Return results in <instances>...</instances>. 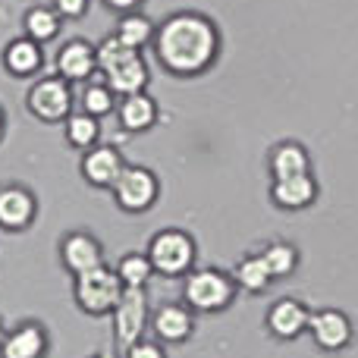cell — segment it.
Listing matches in <instances>:
<instances>
[{
	"mask_svg": "<svg viewBox=\"0 0 358 358\" xmlns=\"http://www.w3.org/2000/svg\"><path fill=\"white\" fill-rule=\"evenodd\" d=\"M155 54L176 79H195L208 73L220 57V29L198 10H179L155 31Z\"/></svg>",
	"mask_w": 358,
	"mask_h": 358,
	"instance_id": "obj_1",
	"label": "cell"
},
{
	"mask_svg": "<svg viewBox=\"0 0 358 358\" xmlns=\"http://www.w3.org/2000/svg\"><path fill=\"white\" fill-rule=\"evenodd\" d=\"M239 296L233 271L227 267H195L189 277H182V302L195 315H223Z\"/></svg>",
	"mask_w": 358,
	"mask_h": 358,
	"instance_id": "obj_2",
	"label": "cell"
},
{
	"mask_svg": "<svg viewBox=\"0 0 358 358\" xmlns=\"http://www.w3.org/2000/svg\"><path fill=\"white\" fill-rule=\"evenodd\" d=\"M148 261L155 267V277L182 280L198 267V242L189 229L164 227L148 239Z\"/></svg>",
	"mask_w": 358,
	"mask_h": 358,
	"instance_id": "obj_3",
	"label": "cell"
},
{
	"mask_svg": "<svg viewBox=\"0 0 358 358\" xmlns=\"http://www.w3.org/2000/svg\"><path fill=\"white\" fill-rule=\"evenodd\" d=\"M123 280L110 264H101L73 277V302L85 317H110L123 296Z\"/></svg>",
	"mask_w": 358,
	"mask_h": 358,
	"instance_id": "obj_4",
	"label": "cell"
},
{
	"mask_svg": "<svg viewBox=\"0 0 358 358\" xmlns=\"http://www.w3.org/2000/svg\"><path fill=\"white\" fill-rule=\"evenodd\" d=\"M110 195L123 214H148L161 201V179H157V173L151 167L126 164L117 185L110 189Z\"/></svg>",
	"mask_w": 358,
	"mask_h": 358,
	"instance_id": "obj_5",
	"label": "cell"
},
{
	"mask_svg": "<svg viewBox=\"0 0 358 358\" xmlns=\"http://www.w3.org/2000/svg\"><path fill=\"white\" fill-rule=\"evenodd\" d=\"M110 324H113V343H117L120 352L142 340L151 330L148 289H123V296H120L117 308L110 315Z\"/></svg>",
	"mask_w": 358,
	"mask_h": 358,
	"instance_id": "obj_6",
	"label": "cell"
},
{
	"mask_svg": "<svg viewBox=\"0 0 358 358\" xmlns=\"http://www.w3.org/2000/svg\"><path fill=\"white\" fill-rule=\"evenodd\" d=\"M308 336L321 352L336 355L355 346V321L349 311L343 308H315L308 321Z\"/></svg>",
	"mask_w": 358,
	"mask_h": 358,
	"instance_id": "obj_7",
	"label": "cell"
},
{
	"mask_svg": "<svg viewBox=\"0 0 358 358\" xmlns=\"http://www.w3.org/2000/svg\"><path fill=\"white\" fill-rule=\"evenodd\" d=\"M25 107L41 123H66L73 113V88L60 76H44L25 94Z\"/></svg>",
	"mask_w": 358,
	"mask_h": 358,
	"instance_id": "obj_8",
	"label": "cell"
},
{
	"mask_svg": "<svg viewBox=\"0 0 358 358\" xmlns=\"http://www.w3.org/2000/svg\"><path fill=\"white\" fill-rule=\"evenodd\" d=\"M57 255H60V267L69 277H79V273L107 264L104 242L94 233H88V229H69V233H63L60 242H57Z\"/></svg>",
	"mask_w": 358,
	"mask_h": 358,
	"instance_id": "obj_9",
	"label": "cell"
},
{
	"mask_svg": "<svg viewBox=\"0 0 358 358\" xmlns=\"http://www.w3.org/2000/svg\"><path fill=\"white\" fill-rule=\"evenodd\" d=\"M311 305L302 296H283L267 308L264 315V330L273 336L277 343H296L308 334V321H311Z\"/></svg>",
	"mask_w": 358,
	"mask_h": 358,
	"instance_id": "obj_10",
	"label": "cell"
},
{
	"mask_svg": "<svg viewBox=\"0 0 358 358\" xmlns=\"http://www.w3.org/2000/svg\"><path fill=\"white\" fill-rule=\"evenodd\" d=\"M198 334V315L185 302H161L151 308V336L164 346H185Z\"/></svg>",
	"mask_w": 358,
	"mask_h": 358,
	"instance_id": "obj_11",
	"label": "cell"
},
{
	"mask_svg": "<svg viewBox=\"0 0 358 358\" xmlns=\"http://www.w3.org/2000/svg\"><path fill=\"white\" fill-rule=\"evenodd\" d=\"M50 330L38 317H25L16 327H6L0 340V358H48L50 355Z\"/></svg>",
	"mask_w": 358,
	"mask_h": 358,
	"instance_id": "obj_12",
	"label": "cell"
},
{
	"mask_svg": "<svg viewBox=\"0 0 358 358\" xmlns=\"http://www.w3.org/2000/svg\"><path fill=\"white\" fill-rule=\"evenodd\" d=\"M38 220V195L22 182L0 185V229L3 233H25Z\"/></svg>",
	"mask_w": 358,
	"mask_h": 358,
	"instance_id": "obj_13",
	"label": "cell"
},
{
	"mask_svg": "<svg viewBox=\"0 0 358 358\" xmlns=\"http://www.w3.org/2000/svg\"><path fill=\"white\" fill-rule=\"evenodd\" d=\"M123 170H126V161H123V155H120V148H113V145H94V148L82 151L79 173L92 189L110 192Z\"/></svg>",
	"mask_w": 358,
	"mask_h": 358,
	"instance_id": "obj_14",
	"label": "cell"
},
{
	"mask_svg": "<svg viewBox=\"0 0 358 358\" xmlns=\"http://www.w3.org/2000/svg\"><path fill=\"white\" fill-rule=\"evenodd\" d=\"M321 198V182L315 173L302 176H286V179H271V201L280 210H308L311 204Z\"/></svg>",
	"mask_w": 358,
	"mask_h": 358,
	"instance_id": "obj_15",
	"label": "cell"
},
{
	"mask_svg": "<svg viewBox=\"0 0 358 358\" xmlns=\"http://www.w3.org/2000/svg\"><path fill=\"white\" fill-rule=\"evenodd\" d=\"M98 69V54L88 41L73 38L57 50V76L66 82H88L92 73Z\"/></svg>",
	"mask_w": 358,
	"mask_h": 358,
	"instance_id": "obj_16",
	"label": "cell"
},
{
	"mask_svg": "<svg viewBox=\"0 0 358 358\" xmlns=\"http://www.w3.org/2000/svg\"><path fill=\"white\" fill-rule=\"evenodd\" d=\"M267 173L271 179H286V176H302L311 173V155L302 142L296 138H283L267 151Z\"/></svg>",
	"mask_w": 358,
	"mask_h": 358,
	"instance_id": "obj_17",
	"label": "cell"
},
{
	"mask_svg": "<svg viewBox=\"0 0 358 358\" xmlns=\"http://www.w3.org/2000/svg\"><path fill=\"white\" fill-rule=\"evenodd\" d=\"M117 120H120V126H123V132H136L138 136V132L155 129L157 120H161V110H157V101L151 98V94L138 92L117 104Z\"/></svg>",
	"mask_w": 358,
	"mask_h": 358,
	"instance_id": "obj_18",
	"label": "cell"
},
{
	"mask_svg": "<svg viewBox=\"0 0 358 358\" xmlns=\"http://www.w3.org/2000/svg\"><path fill=\"white\" fill-rule=\"evenodd\" d=\"M41 63H44L41 44L31 41L29 35L13 38V41L3 48V66H6V73L16 76V79H29V76H35L38 69H41Z\"/></svg>",
	"mask_w": 358,
	"mask_h": 358,
	"instance_id": "obj_19",
	"label": "cell"
},
{
	"mask_svg": "<svg viewBox=\"0 0 358 358\" xmlns=\"http://www.w3.org/2000/svg\"><path fill=\"white\" fill-rule=\"evenodd\" d=\"M258 255L264 258L273 283H277V280H289L292 273H299V264H302V252H299V245L296 242H289V239L264 242V245L258 248Z\"/></svg>",
	"mask_w": 358,
	"mask_h": 358,
	"instance_id": "obj_20",
	"label": "cell"
},
{
	"mask_svg": "<svg viewBox=\"0 0 358 358\" xmlns=\"http://www.w3.org/2000/svg\"><path fill=\"white\" fill-rule=\"evenodd\" d=\"M233 280H236V286H239V292H245V296H252V299L264 296V292L273 286L271 271H267L264 258H261L258 252H248V255H242V258L236 261Z\"/></svg>",
	"mask_w": 358,
	"mask_h": 358,
	"instance_id": "obj_21",
	"label": "cell"
},
{
	"mask_svg": "<svg viewBox=\"0 0 358 358\" xmlns=\"http://www.w3.org/2000/svg\"><path fill=\"white\" fill-rule=\"evenodd\" d=\"M104 82L110 85L113 94L129 98V94L145 92V85H148V66H145V60L138 54H132L129 60H123L120 66H113L110 73H104Z\"/></svg>",
	"mask_w": 358,
	"mask_h": 358,
	"instance_id": "obj_22",
	"label": "cell"
},
{
	"mask_svg": "<svg viewBox=\"0 0 358 358\" xmlns=\"http://www.w3.org/2000/svg\"><path fill=\"white\" fill-rule=\"evenodd\" d=\"M63 136H66V145L76 151H88L98 145L101 138V123L98 117H92V113L79 110V113H69L66 123H63Z\"/></svg>",
	"mask_w": 358,
	"mask_h": 358,
	"instance_id": "obj_23",
	"label": "cell"
},
{
	"mask_svg": "<svg viewBox=\"0 0 358 358\" xmlns=\"http://www.w3.org/2000/svg\"><path fill=\"white\" fill-rule=\"evenodd\" d=\"M117 277L123 280L126 289H148L151 277H155V267L148 261V252H126L117 261Z\"/></svg>",
	"mask_w": 358,
	"mask_h": 358,
	"instance_id": "obj_24",
	"label": "cell"
},
{
	"mask_svg": "<svg viewBox=\"0 0 358 358\" xmlns=\"http://www.w3.org/2000/svg\"><path fill=\"white\" fill-rule=\"evenodd\" d=\"M60 22H63V16L54 10V6H31L22 19V29L31 41L48 44L60 35Z\"/></svg>",
	"mask_w": 358,
	"mask_h": 358,
	"instance_id": "obj_25",
	"label": "cell"
},
{
	"mask_svg": "<svg viewBox=\"0 0 358 358\" xmlns=\"http://www.w3.org/2000/svg\"><path fill=\"white\" fill-rule=\"evenodd\" d=\"M155 31H157V25L151 22L145 13H126V16H120L117 31H113V35H117L126 48L142 50L145 44L155 41Z\"/></svg>",
	"mask_w": 358,
	"mask_h": 358,
	"instance_id": "obj_26",
	"label": "cell"
},
{
	"mask_svg": "<svg viewBox=\"0 0 358 358\" xmlns=\"http://www.w3.org/2000/svg\"><path fill=\"white\" fill-rule=\"evenodd\" d=\"M82 110L92 113V117H107V113L117 110V94L110 92L107 82H88L85 92H82Z\"/></svg>",
	"mask_w": 358,
	"mask_h": 358,
	"instance_id": "obj_27",
	"label": "cell"
},
{
	"mask_svg": "<svg viewBox=\"0 0 358 358\" xmlns=\"http://www.w3.org/2000/svg\"><path fill=\"white\" fill-rule=\"evenodd\" d=\"M94 54H98V69H101V73H110L113 66H120V63L129 60V57L138 54V50L126 48V44L120 41L117 35H110V38H104V41L94 48Z\"/></svg>",
	"mask_w": 358,
	"mask_h": 358,
	"instance_id": "obj_28",
	"label": "cell"
},
{
	"mask_svg": "<svg viewBox=\"0 0 358 358\" xmlns=\"http://www.w3.org/2000/svg\"><path fill=\"white\" fill-rule=\"evenodd\" d=\"M123 358H170V352L155 336H142V340L132 343L129 349H123Z\"/></svg>",
	"mask_w": 358,
	"mask_h": 358,
	"instance_id": "obj_29",
	"label": "cell"
},
{
	"mask_svg": "<svg viewBox=\"0 0 358 358\" xmlns=\"http://www.w3.org/2000/svg\"><path fill=\"white\" fill-rule=\"evenodd\" d=\"M54 10L63 19H82L88 10V0H54Z\"/></svg>",
	"mask_w": 358,
	"mask_h": 358,
	"instance_id": "obj_30",
	"label": "cell"
},
{
	"mask_svg": "<svg viewBox=\"0 0 358 358\" xmlns=\"http://www.w3.org/2000/svg\"><path fill=\"white\" fill-rule=\"evenodd\" d=\"M142 3V0H104L107 10L120 13V16H126V13H136V6Z\"/></svg>",
	"mask_w": 358,
	"mask_h": 358,
	"instance_id": "obj_31",
	"label": "cell"
},
{
	"mask_svg": "<svg viewBox=\"0 0 358 358\" xmlns=\"http://www.w3.org/2000/svg\"><path fill=\"white\" fill-rule=\"evenodd\" d=\"M85 358H117L110 352V349H98V352H92V355H85Z\"/></svg>",
	"mask_w": 358,
	"mask_h": 358,
	"instance_id": "obj_32",
	"label": "cell"
},
{
	"mask_svg": "<svg viewBox=\"0 0 358 358\" xmlns=\"http://www.w3.org/2000/svg\"><path fill=\"white\" fill-rule=\"evenodd\" d=\"M3 132H6V117H3V107H0V138H3Z\"/></svg>",
	"mask_w": 358,
	"mask_h": 358,
	"instance_id": "obj_33",
	"label": "cell"
},
{
	"mask_svg": "<svg viewBox=\"0 0 358 358\" xmlns=\"http://www.w3.org/2000/svg\"><path fill=\"white\" fill-rule=\"evenodd\" d=\"M3 334H6V327H3V317H0V340H3Z\"/></svg>",
	"mask_w": 358,
	"mask_h": 358,
	"instance_id": "obj_34",
	"label": "cell"
}]
</instances>
